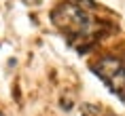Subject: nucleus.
Masks as SVG:
<instances>
[{"label": "nucleus", "mask_w": 125, "mask_h": 116, "mask_svg": "<svg viewBox=\"0 0 125 116\" xmlns=\"http://www.w3.org/2000/svg\"><path fill=\"white\" fill-rule=\"evenodd\" d=\"M53 21L55 26L62 27L64 32L68 34H85L91 26V19L89 15L79 7V4H72V2H64L59 4L55 11H53Z\"/></svg>", "instance_id": "nucleus-1"}, {"label": "nucleus", "mask_w": 125, "mask_h": 116, "mask_svg": "<svg viewBox=\"0 0 125 116\" xmlns=\"http://www.w3.org/2000/svg\"><path fill=\"white\" fill-rule=\"evenodd\" d=\"M79 2H81V7H85V9H93V7H95L93 0H79Z\"/></svg>", "instance_id": "nucleus-3"}, {"label": "nucleus", "mask_w": 125, "mask_h": 116, "mask_svg": "<svg viewBox=\"0 0 125 116\" xmlns=\"http://www.w3.org/2000/svg\"><path fill=\"white\" fill-rule=\"evenodd\" d=\"M93 70H95V74L110 87V84L117 80V76L123 72V65H121V61L115 59V57H104V59H100V63L95 65Z\"/></svg>", "instance_id": "nucleus-2"}]
</instances>
